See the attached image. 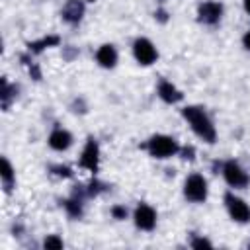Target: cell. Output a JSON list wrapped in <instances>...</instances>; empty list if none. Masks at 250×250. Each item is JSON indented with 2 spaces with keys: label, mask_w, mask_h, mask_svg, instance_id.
<instances>
[{
  "label": "cell",
  "mask_w": 250,
  "mask_h": 250,
  "mask_svg": "<svg viewBox=\"0 0 250 250\" xmlns=\"http://www.w3.org/2000/svg\"><path fill=\"white\" fill-rule=\"evenodd\" d=\"M223 178L225 182L234 188V189H244L248 184H250V176L248 172L236 162V160H227L223 164Z\"/></svg>",
  "instance_id": "277c9868"
},
{
  "label": "cell",
  "mask_w": 250,
  "mask_h": 250,
  "mask_svg": "<svg viewBox=\"0 0 250 250\" xmlns=\"http://www.w3.org/2000/svg\"><path fill=\"white\" fill-rule=\"evenodd\" d=\"M51 172H53L55 176H59V178H72V170H70L68 166L57 164V166H51Z\"/></svg>",
  "instance_id": "ac0fdd59"
},
{
  "label": "cell",
  "mask_w": 250,
  "mask_h": 250,
  "mask_svg": "<svg viewBox=\"0 0 250 250\" xmlns=\"http://www.w3.org/2000/svg\"><path fill=\"white\" fill-rule=\"evenodd\" d=\"M133 57L139 64L143 66H150L156 59H158V51L154 47V43L146 37H137L133 43Z\"/></svg>",
  "instance_id": "8992f818"
},
{
  "label": "cell",
  "mask_w": 250,
  "mask_h": 250,
  "mask_svg": "<svg viewBox=\"0 0 250 250\" xmlns=\"http://www.w3.org/2000/svg\"><path fill=\"white\" fill-rule=\"evenodd\" d=\"M61 43V39L57 37V35H47V37H43V39H39V41H31V43H27V49H29V53H41L43 49H47V47H55V45H59Z\"/></svg>",
  "instance_id": "9a60e30c"
},
{
  "label": "cell",
  "mask_w": 250,
  "mask_h": 250,
  "mask_svg": "<svg viewBox=\"0 0 250 250\" xmlns=\"http://www.w3.org/2000/svg\"><path fill=\"white\" fill-rule=\"evenodd\" d=\"M158 98H160L162 102H166V104H178V102H182L184 94H182L172 82L160 80V82H158Z\"/></svg>",
  "instance_id": "4fadbf2b"
},
{
  "label": "cell",
  "mask_w": 250,
  "mask_h": 250,
  "mask_svg": "<svg viewBox=\"0 0 250 250\" xmlns=\"http://www.w3.org/2000/svg\"><path fill=\"white\" fill-rule=\"evenodd\" d=\"M0 176H2L4 191L10 193L12 188H14V184H16V172H14V168H12V164H10V160L6 156L2 158V172H0Z\"/></svg>",
  "instance_id": "5bb4252c"
},
{
  "label": "cell",
  "mask_w": 250,
  "mask_h": 250,
  "mask_svg": "<svg viewBox=\"0 0 250 250\" xmlns=\"http://www.w3.org/2000/svg\"><path fill=\"white\" fill-rule=\"evenodd\" d=\"M111 215L115 217V219H125L127 217V209H125V205H113L111 207Z\"/></svg>",
  "instance_id": "ffe728a7"
},
{
  "label": "cell",
  "mask_w": 250,
  "mask_h": 250,
  "mask_svg": "<svg viewBox=\"0 0 250 250\" xmlns=\"http://www.w3.org/2000/svg\"><path fill=\"white\" fill-rule=\"evenodd\" d=\"M133 221H135L137 229L152 230L156 227V211L146 203H139L135 207V211H133Z\"/></svg>",
  "instance_id": "9c48e42d"
},
{
  "label": "cell",
  "mask_w": 250,
  "mask_h": 250,
  "mask_svg": "<svg viewBox=\"0 0 250 250\" xmlns=\"http://www.w3.org/2000/svg\"><path fill=\"white\" fill-rule=\"evenodd\" d=\"M225 207L230 215L232 221L236 223H250V205L240 199L238 195H234L232 191H227L225 193Z\"/></svg>",
  "instance_id": "5b68a950"
},
{
  "label": "cell",
  "mask_w": 250,
  "mask_h": 250,
  "mask_svg": "<svg viewBox=\"0 0 250 250\" xmlns=\"http://www.w3.org/2000/svg\"><path fill=\"white\" fill-rule=\"evenodd\" d=\"M47 143H49V146H51L53 150L62 152V150L70 148V145H72V135H70L66 129H62V127H55V129L51 131Z\"/></svg>",
  "instance_id": "8fae6325"
},
{
  "label": "cell",
  "mask_w": 250,
  "mask_h": 250,
  "mask_svg": "<svg viewBox=\"0 0 250 250\" xmlns=\"http://www.w3.org/2000/svg\"><path fill=\"white\" fill-rule=\"evenodd\" d=\"M62 205H64V209H66V213H68L70 217H74V219L82 217V197L74 195V197H70V199H64Z\"/></svg>",
  "instance_id": "2e32d148"
},
{
  "label": "cell",
  "mask_w": 250,
  "mask_h": 250,
  "mask_svg": "<svg viewBox=\"0 0 250 250\" xmlns=\"http://www.w3.org/2000/svg\"><path fill=\"white\" fill-rule=\"evenodd\" d=\"M223 18V4L217 0H207L197 6V20L205 25H215Z\"/></svg>",
  "instance_id": "ba28073f"
},
{
  "label": "cell",
  "mask_w": 250,
  "mask_h": 250,
  "mask_svg": "<svg viewBox=\"0 0 250 250\" xmlns=\"http://www.w3.org/2000/svg\"><path fill=\"white\" fill-rule=\"evenodd\" d=\"M207 180L201 176V174H189L184 182V195L188 201L191 203H203L207 199Z\"/></svg>",
  "instance_id": "3957f363"
},
{
  "label": "cell",
  "mask_w": 250,
  "mask_h": 250,
  "mask_svg": "<svg viewBox=\"0 0 250 250\" xmlns=\"http://www.w3.org/2000/svg\"><path fill=\"white\" fill-rule=\"evenodd\" d=\"M242 6H244V12L250 16V0H242Z\"/></svg>",
  "instance_id": "d4e9b609"
},
{
  "label": "cell",
  "mask_w": 250,
  "mask_h": 250,
  "mask_svg": "<svg viewBox=\"0 0 250 250\" xmlns=\"http://www.w3.org/2000/svg\"><path fill=\"white\" fill-rule=\"evenodd\" d=\"M86 2H96V0H86Z\"/></svg>",
  "instance_id": "484cf974"
},
{
  "label": "cell",
  "mask_w": 250,
  "mask_h": 250,
  "mask_svg": "<svg viewBox=\"0 0 250 250\" xmlns=\"http://www.w3.org/2000/svg\"><path fill=\"white\" fill-rule=\"evenodd\" d=\"M80 168L96 174L98 168H100V146H98V141L94 137H90L82 148V154H80V160H78Z\"/></svg>",
  "instance_id": "52a82bcc"
},
{
  "label": "cell",
  "mask_w": 250,
  "mask_h": 250,
  "mask_svg": "<svg viewBox=\"0 0 250 250\" xmlns=\"http://www.w3.org/2000/svg\"><path fill=\"white\" fill-rule=\"evenodd\" d=\"M182 115H184V119L189 123L191 131H193L201 141H205V143H209V145H213V143L217 141V129H215L211 117L207 115V111H205L203 107H199V105H188V107L182 109Z\"/></svg>",
  "instance_id": "6da1fadb"
},
{
  "label": "cell",
  "mask_w": 250,
  "mask_h": 250,
  "mask_svg": "<svg viewBox=\"0 0 250 250\" xmlns=\"http://www.w3.org/2000/svg\"><path fill=\"white\" fill-rule=\"evenodd\" d=\"M154 18H156V20H160V21L164 23V21L168 20V14H166L164 10H158V12H154Z\"/></svg>",
  "instance_id": "603a6c76"
},
{
  "label": "cell",
  "mask_w": 250,
  "mask_h": 250,
  "mask_svg": "<svg viewBox=\"0 0 250 250\" xmlns=\"http://www.w3.org/2000/svg\"><path fill=\"white\" fill-rule=\"evenodd\" d=\"M14 92H18L16 86H10V82H8L6 78H2V92H0V98H2V107H4V109H8L10 102L16 98Z\"/></svg>",
  "instance_id": "e0dca14e"
},
{
  "label": "cell",
  "mask_w": 250,
  "mask_h": 250,
  "mask_svg": "<svg viewBox=\"0 0 250 250\" xmlns=\"http://www.w3.org/2000/svg\"><path fill=\"white\" fill-rule=\"evenodd\" d=\"M242 45H244V47L250 51V29L244 33V37H242Z\"/></svg>",
  "instance_id": "cb8c5ba5"
},
{
  "label": "cell",
  "mask_w": 250,
  "mask_h": 250,
  "mask_svg": "<svg viewBox=\"0 0 250 250\" xmlns=\"http://www.w3.org/2000/svg\"><path fill=\"white\" fill-rule=\"evenodd\" d=\"M146 152L152 156V158H158V160H164V158H170L174 154L180 152V145L174 137L170 135H152L145 145Z\"/></svg>",
  "instance_id": "7a4b0ae2"
},
{
  "label": "cell",
  "mask_w": 250,
  "mask_h": 250,
  "mask_svg": "<svg viewBox=\"0 0 250 250\" xmlns=\"http://www.w3.org/2000/svg\"><path fill=\"white\" fill-rule=\"evenodd\" d=\"M43 246H45V248H55V250H57V248H62V240H61L57 234H49V236L43 240Z\"/></svg>",
  "instance_id": "d6986e66"
},
{
  "label": "cell",
  "mask_w": 250,
  "mask_h": 250,
  "mask_svg": "<svg viewBox=\"0 0 250 250\" xmlns=\"http://www.w3.org/2000/svg\"><path fill=\"white\" fill-rule=\"evenodd\" d=\"M61 16L66 23L70 25H76L80 23L82 16H84V2L82 0H66V4L62 6L61 10Z\"/></svg>",
  "instance_id": "30bf717a"
},
{
  "label": "cell",
  "mask_w": 250,
  "mask_h": 250,
  "mask_svg": "<svg viewBox=\"0 0 250 250\" xmlns=\"http://www.w3.org/2000/svg\"><path fill=\"white\" fill-rule=\"evenodd\" d=\"M96 61L102 68H113L117 64V51L111 43H104L98 51H96Z\"/></svg>",
  "instance_id": "7c38bea8"
},
{
  "label": "cell",
  "mask_w": 250,
  "mask_h": 250,
  "mask_svg": "<svg viewBox=\"0 0 250 250\" xmlns=\"http://www.w3.org/2000/svg\"><path fill=\"white\" fill-rule=\"evenodd\" d=\"M191 246H193V248H211L213 244H211L207 238H193V240H191Z\"/></svg>",
  "instance_id": "44dd1931"
},
{
  "label": "cell",
  "mask_w": 250,
  "mask_h": 250,
  "mask_svg": "<svg viewBox=\"0 0 250 250\" xmlns=\"http://www.w3.org/2000/svg\"><path fill=\"white\" fill-rule=\"evenodd\" d=\"M180 152L184 154L182 156L184 160H193V146H184V148L180 146Z\"/></svg>",
  "instance_id": "7402d4cb"
}]
</instances>
